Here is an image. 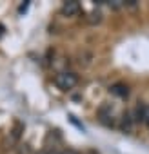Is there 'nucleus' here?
<instances>
[{
  "label": "nucleus",
  "instance_id": "nucleus-1",
  "mask_svg": "<svg viewBox=\"0 0 149 154\" xmlns=\"http://www.w3.org/2000/svg\"><path fill=\"white\" fill-rule=\"evenodd\" d=\"M77 84H78V76L74 72H71V71H62V72H58L55 76V85L60 91H69Z\"/></svg>",
  "mask_w": 149,
  "mask_h": 154
},
{
  "label": "nucleus",
  "instance_id": "nucleus-2",
  "mask_svg": "<svg viewBox=\"0 0 149 154\" xmlns=\"http://www.w3.org/2000/svg\"><path fill=\"white\" fill-rule=\"evenodd\" d=\"M80 4L77 2V0H67V2H64L62 4V8H60V13L64 15V17H77L78 13H80Z\"/></svg>",
  "mask_w": 149,
  "mask_h": 154
},
{
  "label": "nucleus",
  "instance_id": "nucleus-3",
  "mask_svg": "<svg viewBox=\"0 0 149 154\" xmlns=\"http://www.w3.org/2000/svg\"><path fill=\"white\" fill-rule=\"evenodd\" d=\"M111 93H113V94H116V96H120V98H125V96L129 94L127 87H125V85H122V84H115V85L111 87Z\"/></svg>",
  "mask_w": 149,
  "mask_h": 154
},
{
  "label": "nucleus",
  "instance_id": "nucleus-4",
  "mask_svg": "<svg viewBox=\"0 0 149 154\" xmlns=\"http://www.w3.org/2000/svg\"><path fill=\"white\" fill-rule=\"evenodd\" d=\"M145 109H147V105H138V107H136V111H135V122H144V118H145Z\"/></svg>",
  "mask_w": 149,
  "mask_h": 154
},
{
  "label": "nucleus",
  "instance_id": "nucleus-5",
  "mask_svg": "<svg viewBox=\"0 0 149 154\" xmlns=\"http://www.w3.org/2000/svg\"><path fill=\"white\" fill-rule=\"evenodd\" d=\"M87 22H89L91 26H95V24H100V22H102V13H100V11L89 13V17H87Z\"/></svg>",
  "mask_w": 149,
  "mask_h": 154
},
{
  "label": "nucleus",
  "instance_id": "nucleus-6",
  "mask_svg": "<svg viewBox=\"0 0 149 154\" xmlns=\"http://www.w3.org/2000/svg\"><path fill=\"white\" fill-rule=\"evenodd\" d=\"M144 123H147V125H149V105H147V109H145V118H144Z\"/></svg>",
  "mask_w": 149,
  "mask_h": 154
},
{
  "label": "nucleus",
  "instance_id": "nucleus-7",
  "mask_svg": "<svg viewBox=\"0 0 149 154\" xmlns=\"http://www.w3.org/2000/svg\"><path fill=\"white\" fill-rule=\"evenodd\" d=\"M40 154H58L56 150H53V149H49V150H42Z\"/></svg>",
  "mask_w": 149,
  "mask_h": 154
},
{
  "label": "nucleus",
  "instance_id": "nucleus-8",
  "mask_svg": "<svg viewBox=\"0 0 149 154\" xmlns=\"http://www.w3.org/2000/svg\"><path fill=\"white\" fill-rule=\"evenodd\" d=\"M58 154H77L74 150H62V152H58Z\"/></svg>",
  "mask_w": 149,
  "mask_h": 154
}]
</instances>
